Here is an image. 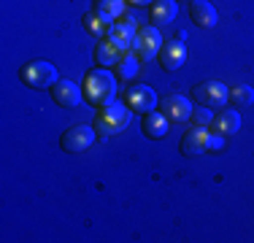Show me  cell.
<instances>
[{
    "mask_svg": "<svg viewBox=\"0 0 254 243\" xmlns=\"http://www.w3.org/2000/svg\"><path fill=\"white\" fill-rule=\"evenodd\" d=\"M117 95V76L106 68H98V70H89L87 73V84H84V97H87L92 106L103 108L106 103L114 100Z\"/></svg>",
    "mask_w": 254,
    "mask_h": 243,
    "instance_id": "1",
    "label": "cell"
},
{
    "mask_svg": "<svg viewBox=\"0 0 254 243\" xmlns=\"http://www.w3.org/2000/svg\"><path fill=\"white\" fill-rule=\"evenodd\" d=\"M132 119V111L127 103H106V106L98 111V119H95V130L100 132V135H117V132H122L127 124H130Z\"/></svg>",
    "mask_w": 254,
    "mask_h": 243,
    "instance_id": "2",
    "label": "cell"
},
{
    "mask_svg": "<svg viewBox=\"0 0 254 243\" xmlns=\"http://www.w3.org/2000/svg\"><path fill=\"white\" fill-rule=\"evenodd\" d=\"M22 81L27 84L30 89H52L54 84L60 81L57 68L46 60H33L22 68Z\"/></svg>",
    "mask_w": 254,
    "mask_h": 243,
    "instance_id": "3",
    "label": "cell"
},
{
    "mask_svg": "<svg viewBox=\"0 0 254 243\" xmlns=\"http://www.w3.org/2000/svg\"><path fill=\"white\" fill-rule=\"evenodd\" d=\"M162 49V35L160 30L154 27V24H149V27H141L135 33V41H132V54H135L141 62H149L152 57H157Z\"/></svg>",
    "mask_w": 254,
    "mask_h": 243,
    "instance_id": "4",
    "label": "cell"
},
{
    "mask_svg": "<svg viewBox=\"0 0 254 243\" xmlns=\"http://www.w3.org/2000/svg\"><path fill=\"white\" fill-rule=\"evenodd\" d=\"M95 138H98V130H95V127L73 124L70 130H65L60 146H63V151H68V154H81V151H87L89 146L95 143Z\"/></svg>",
    "mask_w": 254,
    "mask_h": 243,
    "instance_id": "5",
    "label": "cell"
},
{
    "mask_svg": "<svg viewBox=\"0 0 254 243\" xmlns=\"http://www.w3.org/2000/svg\"><path fill=\"white\" fill-rule=\"evenodd\" d=\"M192 97H195L197 106L205 108H222L230 100V89L222 81H203L192 89Z\"/></svg>",
    "mask_w": 254,
    "mask_h": 243,
    "instance_id": "6",
    "label": "cell"
},
{
    "mask_svg": "<svg viewBox=\"0 0 254 243\" xmlns=\"http://www.w3.org/2000/svg\"><path fill=\"white\" fill-rule=\"evenodd\" d=\"M125 103L130 106V111L138 114H149L157 108V92L146 84H132L130 89L125 92Z\"/></svg>",
    "mask_w": 254,
    "mask_h": 243,
    "instance_id": "7",
    "label": "cell"
},
{
    "mask_svg": "<svg viewBox=\"0 0 254 243\" xmlns=\"http://www.w3.org/2000/svg\"><path fill=\"white\" fill-rule=\"evenodd\" d=\"M52 97L60 108H76V106H81V100H84V89L78 87L76 81H70V78H60L52 87Z\"/></svg>",
    "mask_w": 254,
    "mask_h": 243,
    "instance_id": "8",
    "label": "cell"
},
{
    "mask_svg": "<svg viewBox=\"0 0 254 243\" xmlns=\"http://www.w3.org/2000/svg\"><path fill=\"white\" fill-rule=\"evenodd\" d=\"M208 138H211V127H192L184 132L181 138V154L184 157H200L208 151Z\"/></svg>",
    "mask_w": 254,
    "mask_h": 243,
    "instance_id": "9",
    "label": "cell"
},
{
    "mask_svg": "<svg viewBox=\"0 0 254 243\" xmlns=\"http://www.w3.org/2000/svg\"><path fill=\"white\" fill-rule=\"evenodd\" d=\"M135 33H138L135 22H132L130 16H125L122 22H114L111 33H108V41H111L117 49H122V52H130L132 41H135Z\"/></svg>",
    "mask_w": 254,
    "mask_h": 243,
    "instance_id": "10",
    "label": "cell"
},
{
    "mask_svg": "<svg viewBox=\"0 0 254 243\" xmlns=\"http://www.w3.org/2000/svg\"><path fill=\"white\" fill-rule=\"evenodd\" d=\"M160 65H162V70H179L181 65H184V60H187V49L184 44L176 38V41H168V44H162L160 49Z\"/></svg>",
    "mask_w": 254,
    "mask_h": 243,
    "instance_id": "11",
    "label": "cell"
},
{
    "mask_svg": "<svg viewBox=\"0 0 254 243\" xmlns=\"http://www.w3.org/2000/svg\"><path fill=\"white\" fill-rule=\"evenodd\" d=\"M162 114H165L171 122H187L192 117V106H190V97L184 95H168L162 100Z\"/></svg>",
    "mask_w": 254,
    "mask_h": 243,
    "instance_id": "12",
    "label": "cell"
},
{
    "mask_svg": "<svg viewBox=\"0 0 254 243\" xmlns=\"http://www.w3.org/2000/svg\"><path fill=\"white\" fill-rule=\"evenodd\" d=\"M190 19L203 30H211L216 24V8L208 0H192L190 3Z\"/></svg>",
    "mask_w": 254,
    "mask_h": 243,
    "instance_id": "13",
    "label": "cell"
},
{
    "mask_svg": "<svg viewBox=\"0 0 254 243\" xmlns=\"http://www.w3.org/2000/svg\"><path fill=\"white\" fill-rule=\"evenodd\" d=\"M168 119L162 111H149V114H143V135L146 138H165L168 135Z\"/></svg>",
    "mask_w": 254,
    "mask_h": 243,
    "instance_id": "14",
    "label": "cell"
},
{
    "mask_svg": "<svg viewBox=\"0 0 254 243\" xmlns=\"http://www.w3.org/2000/svg\"><path fill=\"white\" fill-rule=\"evenodd\" d=\"M241 130V114L233 111V108H225L219 111V117H214V132H222V135H235Z\"/></svg>",
    "mask_w": 254,
    "mask_h": 243,
    "instance_id": "15",
    "label": "cell"
},
{
    "mask_svg": "<svg viewBox=\"0 0 254 243\" xmlns=\"http://www.w3.org/2000/svg\"><path fill=\"white\" fill-rule=\"evenodd\" d=\"M176 14H179V3H176V0H154V3H152V22H154V27H157V24L173 22V19H176Z\"/></svg>",
    "mask_w": 254,
    "mask_h": 243,
    "instance_id": "16",
    "label": "cell"
},
{
    "mask_svg": "<svg viewBox=\"0 0 254 243\" xmlns=\"http://www.w3.org/2000/svg\"><path fill=\"white\" fill-rule=\"evenodd\" d=\"M84 27H87L92 35H98V38H108L114 22L108 19V16H103L100 11H89V14L84 16Z\"/></svg>",
    "mask_w": 254,
    "mask_h": 243,
    "instance_id": "17",
    "label": "cell"
},
{
    "mask_svg": "<svg viewBox=\"0 0 254 243\" xmlns=\"http://www.w3.org/2000/svg\"><path fill=\"white\" fill-rule=\"evenodd\" d=\"M138 68H141V60H138L132 52H125L122 57H119V62H117V73H119L122 81H132V78L138 76Z\"/></svg>",
    "mask_w": 254,
    "mask_h": 243,
    "instance_id": "18",
    "label": "cell"
},
{
    "mask_svg": "<svg viewBox=\"0 0 254 243\" xmlns=\"http://www.w3.org/2000/svg\"><path fill=\"white\" fill-rule=\"evenodd\" d=\"M122 54H125L122 49H117L108 38L103 41V44H98V49H95V60H98L100 65H117Z\"/></svg>",
    "mask_w": 254,
    "mask_h": 243,
    "instance_id": "19",
    "label": "cell"
},
{
    "mask_svg": "<svg viewBox=\"0 0 254 243\" xmlns=\"http://www.w3.org/2000/svg\"><path fill=\"white\" fill-rule=\"evenodd\" d=\"M230 100H233V108H249L252 103H254V87H246V84L233 87Z\"/></svg>",
    "mask_w": 254,
    "mask_h": 243,
    "instance_id": "20",
    "label": "cell"
},
{
    "mask_svg": "<svg viewBox=\"0 0 254 243\" xmlns=\"http://www.w3.org/2000/svg\"><path fill=\"white\" fill-rule=\"evenodd\" d=\"M125 3L127 0H98V3H95V11H100L108 19H119L122 11H125Z\"/></svg>",
    "mask_w": 254,
    "mask_h": 243,
    "instance_id": "21",
    "label": "cell"
},
{
    "mask_svg": "<svg viewBox=\"0 0 254 243\" xmlns=\"http://www.w3.org/2000/svg\"><path fill=\"white\" fill-rule=\"evenodd\" d=\"M214 108H205V106H200V108H192V124H197V127H211L214 124Z\"/></svg>",
    "mask_w": 254,
    "mask_h": 243,
    "instance_id": "22",
    "label": "cell"
},
{
    "mask_svg": "<svg viewBox=\"0 0 254 243\" xmlns=\"http://www.w3.org/2000/svg\"><path fill=\"white\" fill-rule=\"evenodd\" d=\"M222 149H225V135H222V132H214V130H211L208 151H222Z\"/></svg>",
    "mask_w": 254,
    "mask_h": 243,
    "instance_id": "23",
    "label": "cell"
},
{
    "mask_svg": "<svg viewBox=\"0 0 254 243\" xmlns=\"http://www.w3.org/2000/svg\"><path fill=\"white\" fill-rule=\"evenodd\" d=\"M127 3H130V5H152L154 0H127Z\"/></svg>",
    "mask_w": 254,
    "mask_h": 243,
    "instance_id": "24",
    "label": "cell"
},
{
    "mask_svg": "<svg viewBox=\"0 0 254 243\" xmlns=\"http://www.w3.org/2000/svg\"><path fill=\"white\" fill-rule=\"evenodd\" d=\"M176 3H181V0H176ZM187 3H190V0H187Z\"/></svg>",
    "mask_w": 254,
    "mask_h": 243,
    "instance_id": "25",
    "label": "cell"
}]
</instances>
